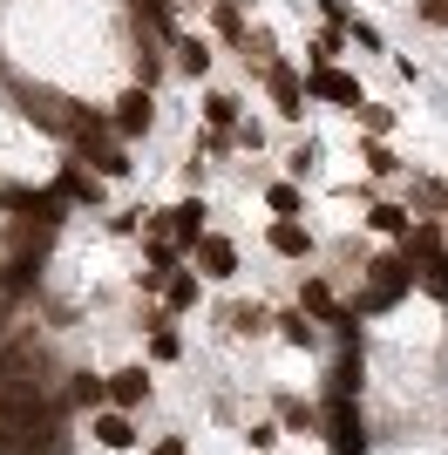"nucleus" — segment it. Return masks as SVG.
<instances>
[{
    "mask_svg": "<svg viewBox=\"0 0 448 455\" xmlns=\"http://www.w3.org/2000/svg\"><path fill=\"white\" fill-rule=\"evenodd\" d=\"M306 95L333 102V109H360V102H367V95H360V82H354V76H340L333 61H326V68H306Z\"/></svg>",
    "mask_w": 448,
    "mask_h": 455,
    "instance_id": "6e6552de",
    "label": "nucleus"
},
{
    "mask_svg": "<svg viewBox=\"0 0 448 455\" xmlns=\"http://www.w3.org/2000/svg\"><path fill=\"white\" fill-rule=\"evenodd\" d=\"M177 266H184V251L156 231V238H149V272H136V285H143V292H164V279H170Z\"/></svg>",
    "mask_w": 448,
    "mask_h": 455,
    "instance_id": "f8f14e48",
    "label": "nucleus"
},
{
    "mask_svg": "<svg viewBox=\"0 0 448 455\" xmlns=\"http://www.w3.org/2000/svg\"><path fill=\"white\" fill-rule=\"evenodd\" d=\"M109 401V387L95 374H68V395H61V408H102Z\"/></svg>",
    "mask_w": 448,
    "mask_h": 455,
    "instance_id": "aec40b11",
    "label": "nucleus"
},
{
    "mask_svg": "<svg viewBox=\"0 0 448 455\" xmlns=\"http://www.w3.org/2000/svg\"><path fill=\"white\" fill-rule=\"evenodd\" d=\"M238 109H244V102H238L231 89H211V95H204V123H211L218 136H231V130H238Z\"/></svg>",
    "mask_w": 448,
    "mask_h": 455,
    "instance_id": "f3484780",
    "label": "nucleus"
},
{
    "mask_svg": "<svg viewBox=\"0 0 448 455\" xmlns=\"http://www.w3.org/2000/svg\"><path fill=\"white\" fill-rule=\"evenodd\" d=\"M414 14L428 20V28H442V35H448V0H414Z\"/></svg>",
    "mask_w": 448,
    "mask_h": 455,
    "instance_id": "2f4dec72",
    "label": "nucleus"
},
{
    "mask_svg": "<svg viewBox=\"0 0 448 455\" xmlns=\"http://www.w3.org/2000/svg\"><path fill=\"white\" fill-rule=\"evenodd\" d=\"M313 164H319V136L292 143V156H285V171H292V177H313Z\"/></svg>",
    "mask_w": 448,
    "mask_h": 455,
    "instance_id": "a878e982",
    "label": "nucleus"
},
{
    "mask_svg": "<svg viewBox=\"0 0 448 455\" xmlns=\"http://www.w3.org/2000/svg\"><path fill=\"white\" fill-rule=\"evenodd\" d=\"M211 28H218L224 41H238L244 35V7L238 0H211Z\"/></svg>",
    "mask_w": 448,
    "mask_h": 455,
    "instance_id": "4be33fe9",
    "label": "nucleus"
},
{
    "mask_svg": "<svg viewBox=\"0 0 448 455\" xmlns=\"http://www.w3.org/2000/svg\"><path fill=\"white\" fill-rule=\"evenodd\" d=\"M95 442H102V449H136L130 415H123V408H102V415H95Z\"/></svg>",
    "mask_w": 448,
    "mask_h": 455,
    "instance_id": "dca6fc26",
    "label": "nucleus"
},
{
    "mask_svg": "<svg viewBox=\"0 0 448 455\" xmlns=\"http://www.w3.org/2000/svg\"><path fill=\"white\" fill-rule=\"evenodd\" d=\"M259 76H265V89H272V109H279L285 123H299V116H306V76H299L292 61H265Z\"/></svg>",
    "mask_w": 448,
    "mask_h": 455,
    "instance_id": "423d86ee",
    "label": "nucleus"
},
{
    "mask_svg": "<svg viewBox=\"0 0 448 455\" xmlns=\"http://www.w3.org/2000/svg\"><path fill=\"white\" fill-rule=\"evenodd\" d=\"M367 225L380 231V238H408V211H401V204H373Z\"/></svg>",
    "mask_w": 448,
    "mask_h": 455,
    "instance_id": "412c9836",
    "label": "nucleus"
},
{
    "mask_svg": "<svg viewBox=\"0 0 448 455\" xmlns=\"http://www.w3.org/2000/svg\"><path fill=\"white\" fill-rule=\"evenodd\" d=\"M326 442H333V455H367V415L354 395L326 401Z\"/></svg>",
    "mask_w": 448,
    "mask_h": 455,
    "instance_id": "20e7f679",
    "label": "nucleus"
},
{
    "mask_svg": "<svg viewBox=\"0 0 448 455\" xmlns=\"http://www.w3.org/2000/svg\"><path fill=\"white\" fill-rule=\"evenodd\" d=\"M265 204L279 211V218H299V204H306V197H299V184H272V190H265Z\"/></svg>",
    "mask_w": 448,
    "mask_h": 455,
    "instance_id": "cd10ccee",
    "label": "nucleus"
},
{
    "mask_svg": "<svg viewBox=\"0 0 448 455\" xmlns=\"http://www.w3.org/2000/svg\"><path fill=\"white\" fill-rule=\"evenodd\" d=\"M279 333L292 347H313V320H306V313H279Z\"/></svg>",
    "mask_w": 448,
    "mask_h": 455,
    "instance_id": "c756f323",
    "label": "nucleus"
},
{
    "mask_svg": "<svg viewBox=\"0 0 448 455\" xmlns=\"http://www.w3.org/2000/svg\"><path fill=\"white\" fill-rule=\"evenodd\" d=\"M149 361H177L184 354V340H177V326H170V313H149Z\"/></svg>",
    "mask_w": 448,
    "mask_h": 455,
    "instance_id": "a211bd4d",
    "label": "nucleus"
},
{
    "mask_svg": "<svg viewBox=\"0 0 448 455\" xmlns=\"http://www.w3.org/2000/svg\"><path fill=\"white\" fill-rule=\"evenodd\" d=\"M354 116H360V130H367V136H388L394 130V109H380V102H360Z\"/></svg>",
    "mask_w": 448,
    "mask_h": 455,
    "instance_id": "bb28decb",
    "label": "nucleus"
},
{
    "mask_svg": "<svg viewBox=\"0 0 448 455\" xmlns=\"http://www.w3.org/2000/svg\"><path fill=\"white\" fill-rule=\"evenodd\" d=\"M197 292H204V279H197V272H170V279H164V306H170V313H190V306H197Z\"/></svg>",
    "mask_w": 448,
    "mask_h": 455,
    "instance_id": "6ab92c4d",
    "label": "nucleus"
},
{
    "mask_svg": "<svg viewBox=\"0 0 448 455\" xmlns=\"http://www.w3.org/2000/svg\"><path fill=\"white\" fill-rule=\"evenodd\" d=\"M224 320H231V333H265V326H272V320L259 313V306H231Z\"/></svg>",
    "mask_w": 448,
    "mask_h": 455,
    "instance_id": "c85d7f7f",
    "label": "nucleus"
},
{
    "mask_svg": "<svg viewBox=\"0 0 448 455\" xmlns=\"http://www.w3.org/2000/svg\"><path fill=\"white\" fill-rule=\"evenodd\" d=\"M252 449H259V455L279 449V421H259V428H252Z\"/></svg>",
    "mask_w": 448,
    "mask_h": 455,
    "instance_id": "473e14b6",
    "label": "nucleus"
},
{
    "mask_svg": "<svg viewBox=\"0 0 448 455\" xmlns=\"http://www.w3.org/2000/svg\"><path fill=\"white\" fill-rule=\"evenodd\" d=\"M333 395H360V354L354 347H340V361H333Z\"/></svg>",
    "mask_w": 448,
    "mask_h": 455,
    "instance_id": "5701e85b",
    "label": "nucleus"
},
{
    "mask_svg": "<svg viewBox=\"0 0 448 455\" xmlns=\"http://www.w3.org/2000/svg\"><path fill=\"white\" fill-rule=\"evenodd\" d=\"M149 455H190V449H184V435H164V442H156Z\"/></svg>",
    "mask_w": 448,
    "mask_h": 455,
    "instance_id": "c9c22d12",
    "label": "nucleus"
},
{
    "mask_svg": "<svg viewBox=\"0 0 448 455\" xmlns=\"http://www.w3.org/2000/svg\"><path fill=\"white\" fill-rule=\"evenodd\" d=\"M130 20H136V35L177 41V14H170V0H130Z\"/></svg>",
    "mask_w": 448,
    "mask_h": 455,
    "instance_id": "ddd939ff",
    "label": "nucleus"
},
{
    "mask_svg": "<svg viewBox=\"0 0 448 455\" xmlns=\"http://www.w3.org/2000/svg\"><path fill=\"white\" fill-rule=\"evenodd\" d=\"M170 55H177V76H211V41L204 35H177Z\"/></svg>",
    "mask_w": 448,
    "mask_h": 455,
    "instance_id": "2eb2a0df",
    "label": "nucleus"
},
{
    "mask_svg": "<svg viewBox=\"0 0 448 455\" xmlns=\"http://www.w3.org/2000/svg\"><path fill=\"white\" fill-rule=\"evenodd\" d=\"M244 61H259V68H265V61H279V41H272V35H265V28H244Z\"/></svg>",
    "mask_w": 448,
    "mask_h": 455,
    "instance_id": "b1692460",
    "label": "nucleus"
},
{
    "mask_svg": "<svg viewBox=\"0 0 448 455\" xmlns=\"http://www.w3.org/2000/svg\"><path fill=\"white\" fill-rule=\"evenodd\" d=\"M55 130L68 136V150H75V156H89V164H95V156H102V150H109V136H116V130H109V116L82 109V102H61Z\"/></svg>",
    "mask_w": 448,
    "mask_h": 455,
    "instance_id": "f03ea898",
    "label": "nucleus"
},
{
    "mask_svg": "<svg viewBox=\"0 0 448 455\" xmlns=\"http://www.w3.org/2000/svg\"><path fill=\"white\" fill-rule=\"evenodd\" d=\"M149 123H156V95H149V89H123V95H116V109H109L116 143H136V136H149Z\"/></svg>",
    "mask_w": 448,
    "mask_h": 455,
    "instance_id": "39448f33",
    "label": "nucleus"
},
{
    "mask_svg": "<svg viewBox=\"0 0 448 455\" xmlns=\"http://www.w3.org/2000/svg\"><path fill=\"white\" fill-rule=\"evenodd\" d=\"M102 387H109V408H123V415H130L136 401H149V367H116Z\"/></svg>",
    "mask_w": 448,
    "mask_h": 455,
    "instance_id": "9b49d317",
    "label": "nucleus"
},
{
    "mask_svg": "<svg viewBox=\"0 0 448 455\" xmlns=\"http://www.w3.org/2000/svg\"><path fill=\"white\" fill-rule=\"evenodd\" d=\"M347 35H354L360 48H367V55H380V48H388V41H380V28H373V20H347Z\"/></svg>",
    "mask_w": 448,
    "mask_h": 455,
    "instance_id": "7c9ffc66",
    "label": "nucleus"
},
{
    "mask_svg": "<svg viewBox=\"0 0 448 455\" xmlns=\"http://www.w3.org/2000/svg\"><path fill=\"white\" fill-rule=\"evenodd\" d=\"M319 14L333 20V28H347V20H354V14H347V0H319Z\"/></svg>",
    "mask_w": 448,
    "mask_h": 455,
    "instance_id": "f704fd0d",
    "label": "nucleus"
},
{
    "mask_svg": "<svg viewBox=\"0 0 448 455\" xmlns=\"http://www.w3.org/2000/svg\"><path fill=\"white\" fill-rule=\"evenodd\" d=\"M0 211H7L14 225H35V231H55L61 218H68V204H61L55 190H0Z\"/></svg>",
    "mask_w": 448,
    "mask_h": 455,
    "instance_id": "7ed1b4c3",
    "label": "nucleus"
},
{
    "mask_svg": "<svg viewBox=\"0 0 448 455\" xmlns=\"http://www.w3.org/2000/svg\"><path fill=\"white\" fill-rule=\"evenodd\" d=\"M184 259H197V279H231V272H238V251H231V238H218V231H204Z\"/></svg>",
    "mask_w": 448,
    "mask_h": 455,
    "instance_id": "1a4fd4ad",
    "label": "nucleus"
},
{
    "mask_svg": "<svg viewBox=\"0 0 448 455\" xmlns=\"http://www.w3.org/2000/svg\"><path fill=\"white\" fill-rule=\"evenodd\" d=\"M204 218H211V211H204V197H184V204H170L164 218H149V225L164 231V238H170L177 251H190L197 238H204Z\"/></svg>",
    "mask_w": 448,
    "mask_h": 455,
    "instance_id": "0eeeda50",
    "label": "nucleus"
},
{
    "mask_svg": "<svg viewBox=\"0 0 448 455\" xmlns=\"http://www.w3.org/2000/svg\"><path fill=\"white\" fill-rule=\"evenodd\" d=\"M48 190H55L61 204H102V177H95V171H82V164H61Z\"/></svg>",
    "mask_w": 448,
    "mask_h": 455,
    "instance_id": "9d476101",
    "label": "nucleus"
},
{
    "mask_svg": "<svg viewBox=\"0 0 448 455\" xmlns=\"http://www.w3.org/2000/svg\"><path fill=\"white\" fill-rule=\"evenodd\" d=\"M279 415L292 421V428H306V421H313V408H306V401H279Z\"/></svg>",
    "mask_w": 448,
    "mask_h": 455,
    "instance_id": "72a5a7b5",
    "label": "nucleus"
},
{
    "mask_svg": "<svg viewBox=\"0 0 448 455\" xmlns=\"http://www.w3.org/2000/svg\"><path fill=\"white\" fill-rule=\"evenodd\" d=\"M414 285V266L401 259V251H388V259H373L367 266V285H360V299H354V313H388L401 292Z\"/></svg>",
    "mask_w": 448,
    "mask_h": 455,
    "instance_id": "f257e3e1",
    "label": "nucleus"
},
{
    "mask_svg": "<svg viewBox=\"0 0 448 455\" xmlns=\"http://www.w3.org/2000/svg\"><path fill=\"white\" fill-rule=\"evenodd\" d=\"M360 164H367L373 177H394V171H401V164H394V150L380 143V136H367V150H360Z\"/></svg>",
    "mask_w": 448,
    "mask_h": 455,
    "instance_id": "393cba45",
    "label": "nucleus"
},
{
    "mask_svg": "<svg viewBox=\"0 0 448 455\" xmlns=\"http://www.w3.org/2000/svg\"><path fill=\"white\" fill-rule=\"evenodd\" d=\"M265 245L279 251V259H306V251H313V231L299 225V218H272V231H265Z\"/></svg>",
    "mask_w": 448,
    "mask_h": 455,
    "instance_id": "4468645a",
    "label": "nucleus"
},
{
    "mask_svg": "<svg viewBox=\"0 0 448 455\" xmlns=\"http://www.w3.org/2000/svg\"><path fill=\"white\" fill-rule=\"evenodd\" d=\"M197 7H211V0H197Z\"/></svg>",
    "mask_w": 448,
    "mask_h": 455,
    "instance_id": "e433bc0d",
    "label": "nucleus"
}]
</instances>
